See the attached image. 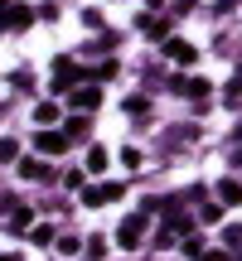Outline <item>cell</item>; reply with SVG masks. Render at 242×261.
I'll return each mask as SVG.
<instances>
[{
	"label": "cell",
	"mask_w": 242,
	"mask_h": 261,
	"mask_svg": "<svg viewBox=\"0 0 242 261\" xmlns=\"http://www.w3.org/2000/svg\"><path fill=\"white\" fill-rule=\"evenodd\" d=\"M78 77H87V73L73 63V58H58V68H54V92H58V97H63V92H73V87H78Z\"/></svg>",
	"instance_id": "obj_1"
},
{
	"label": "cell",
	"mask_w": 242,
	"mask_h": 261,
	"mask_svg": "<svg viewBox=\"0 0 242 261\" xmlns=\"http://www.w3.org/2000/svg\"><path fill=\"white\" fill-rule=\"evenodd\" d=\"M112 198H121V184H112V179H97V184L83 189V203L87 208H102V203H112Z\"/></svg>",
	"instance_id": "obj_2"
},
{
	"label": "cell",
	"mask_w": 242,
	"mask_h": 261,
	"mask_svg": "<svg viewBox=\"0 0 242 261\" xmlns=\"http://www.w3.org/2000/svg\"><path fill=\"white\" fill-rule=\"evenodd\" d=\"M140 237H146V218H140V213H131L126 223L116 227V242L126 247V252H136V247H140Z\"/></svg>",
	"instance_id": "obj_3"
},
{
	"label": "cell",
	"mask_w": 242,
	"mask_h": 261,
	"mask_svg": "<svg viewBox=\"0 0 242 261\" xmlns=\"http://www.w3.org/2000/svg\"><path fill=\"white\" fill-rule=\"evenodd\" d=\"M73 107L78 112H92V107H102V87H73Z\"/></svg>",
	"instance_id": "obj_4"
},
{
	"label": "cell",
	"mask_w": 242,
	"mask_h": 261,
	"mask_svg": "<svg viewBox=\"0 0 242 261\" xmlns=\"http://www.w3.org/2000/svg\"><path fill=\"white\" fill-rule=\"evenodd\" d=\"M165 54L175 58L179 68H189V63H194V58H199V54H194V44H184V39H165Z\"/></svg>",
	"instance_id": "obj_5"
},
{
	"label": "cell",
	"mask_w": 242,
	"mask_h": 261,
	"mask_svg": "<svg viewBox=\"0 0 242 261\" xmlns=\"http://www.w3.org/2000/svg\"><path fill=\"white\" fill-rule=\"evenodd\" d=\"M39 150H44V155H63L68 136H63V130H39Z\"/></svg>",
	"instance_id": "obj_6"
},
{
	"label": "cell",
	"mask_w": 242,
	"mask_h": 261,
	"mask_svg": "<svg viewBox=\"0 0 242 261\" xmlns=\"http://www.w3.org/2000/svg\"><path fill=\"white\" fill-rule=\"evenodd\" d=\"M242 203V184L237 179H223V184H218V208H237Z\"/></svg>",
	"instance_id": "obj_7"
},
{
	"label": "cell",
	"mask_w": 242,
	"mask_h": 261,
	"mask_svg": "<svg viewBox=\"0 0 242 261\" xmlns=\"http://www.w3.org/2000/svg\"><path fill=\"white\" fill-rule=\"evenodd\" d=\"M170 87H175V92H184V97H208V83H204V77H175Z\"/></svg>",
	"instance_id": "obj_8"
},
{
	"label": "cell",
	"mask_w": 242,
	"mask_h": 261,
	"mask_svg": "<svg viewBox=\"0 0 242 261\" xmlns=\"http://www.w3.org/2000/svg\"><path fill=\"white\" fill-rule=\"evenodd\" d=\"M29 19H34V15H29L25 5H19V10H0V29H25Z\"/></svg>",
	"instance_id": "obj_9"
},
{
	"label": "cell",
	"mask_w": 242,
	"mask_h": 261,
	"mask_svg": "<svg viewBox=\"0 0 242 261\" xmlns=\"http://www.w3.org/2000/svg\"><path fill=\"white\" fill-rule=\"evenodd\" d=\"M102 169H107V150L92 145V150H87V174H102Z\"/></svg>",
	"instance_id": "obj_10"
},
{
	"label": "cell",
	"mask_w": 242,
	"mask_h": 261,
	"mask_svg": "<svg viewBox=\"0 0 242 261\" xmlns=\"http://www.w3.org/2000/svg\"><path fill=\"white\" fill-rule=\"evenodd\" d=\"M34 121L49 130V121H58V107H54V102H39V107H34Z\"/></svg>",
	"instance_id": "obj_11"
},
{
	"label": "cell",
	"mask_w": 242,
	"mask_h": 261,
	"mask_svg": "<svg viewBox=\"0 0 242 261\" xmlns=\"http://www.w3.org/2000/svg\"><path fill=\"white\" fill-rule=\"evenodd\" d=\"M54 237H58L54 227H49V223H39L34 232H29V242H34V247H49V242H54Z\"/></svg>",
	"instance_id": "obj_12"
},
{
	"label": "cell",
	"mask_w": 242,
	"mask_h": 261,
	"mask_svg": "<svg viewBox=\"0 0 242 261\" xmlns=\"http://www.w3.org/2000/svg\"><path fill=\"white\" fill-rule=\"evenodd\" d=\"M19 174H25V179H49V165H39V160H25V165H19Z\"/></svg>",
	"instance_id": "obj_13"
},
{
	"label": "cell",
	"mask_w": 242,
	"mask_h": 261,
	"mask_svg": "<svg viewBox=\"0 0 242 261\" xmlns=\"http://www.w3.org/2000/svg\"><path fill=\"white\" fill-rule=\"evenodd\" d=\"M87 130H92V121H87V116H73V126H68L63 136H68V140H83Z\"/></svg>",
	"instance_id": "obj_14"
},
{
	"label": "cell",
	"mask_w": 242,
	"mask_h": 261,
	"mask_svg": "<svg viewBox=\"0 0 242 261\" xmlns=\"http://www.w3.org/2000/svg\"><path fill=\"white\" fill-rule=\"evenodd\" d=\"M140 29H146V34H150V39H165V29H170V24H165V19H160V15H155V19H140Z\"/></svg>",
	"instance_id": "obj_15"
},
{
	"label": "cell",
	"mask_w": 242,
	"mask_h": 261,
	"mask_svg": "<svg viewBox=\"0 0 242 261\" xmlns=\"http://www.w3.org/2000/svg\"><path fill=\"white\" fill-rule=\"evenodd\" d=\"M19 155V140H10V136H0V160H15Z\"/></svg>",
	"instance_id": "obj_16"
},
{
	"label": "cell",
	"mask_w": 242,
	"mask_h": 261,
	"mask_svg": "<svg viewBox=\"0 0 242 261\" xmlns=\"http://www.w3.org/2000/svg\"><path fill=\"white\" fill-rule=\"evenodd\" d=\"M58 252H63V256H78V252H83V242H78V237H63V242H58Z\"/></svg>",
	"instance_id": "obj_17"
},
{
	"label": "cell",
	"mask_w": 242,
	"mask_h": 261,
	"mask_svg": "<svg viewBox=\"0 0 242 261\" xmlns=\"http://www.w3.org/2000/svg\"><path fill=\"white\" fill-rule=\"evenodd\" d=\"M121 165H131V169H140V150L131 145V150H121Z\"/></svg>",
	"instance_id": "obj_18"
},
{
	"label": "cell",
	"mask_w": 242,
	"mask_h": 261,
	"mask_svg": "<svg viewBox=\"0 0 242 261\" xmlns=\"http://www.w3.org/2000/svg\"><path fill=\"white\" fill-rule=\"evenodd\" d=\"M223 242H228V247H242V227H228V232H223Z\"/></svg>",
	"instance_id": "obj_19"
},
{
	"label": "cell",
	"mask_w": 242,
	"mask_h": 261,
	"mask_svg": "<svg viewBox=\"0 0 242 261\" xmlns=\"http://www.w3.org/2000/svg\"><path fill=\"white\" fill-rule=\"evenodd\" d=\"M204 261H228V252H204Z\"/></svg>",
	"instance_id": "obj_20"
},
{
	"label": "cell",
	"mask_w": 242,
	"mask_h": 261,
	"mask_svg": "<svg viewBox=\"0 0 242 261\" xmlns=\"http://www.w3.org/2000/svg\"><path fill=\"white\" fill-rule=\"evenodd\" d=\"M0 261H19V256H15V252H0Z\"/></svg>",
	"instance_id": "obj_21"
}]
</instances>
